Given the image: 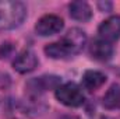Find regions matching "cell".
I'll return each mask as SVG.
<instances>
[{"label": "cell", "instance_id": "cell-1", "mask_svg": "<svg viewBox=\"0 0 120 119\" xmlns=\"http://www.w3.org/2000/svg\"><path fill=\"white\" fill-rule=\"evenodd\" d=\"M87 44V35L80 28H71L60 41L52 42L45 46V53L52 59H64L70 55H75Z\"/></svg>", "mask_w": 120, "mask_h": 119}, {"label": "cell", "instance_id": "cell-2", "mask_svg": "<svg viewBox=\"0 0 120 119\" xmlns=\"http://www.w3.org/2000/svg\"><path fill=\"white\" fill-rule=\"evenodd\" d=\"M27 8L21 1L0 0V30H13L24 21Z\"/></svg>", "mask_w": 120, "mask_h": 119}, {"label": "cell", "instance_id": "cell-3", "mask_svg": "<svg viewBox=\"0 0 120 119\" xmlns=\"http://www.w3.org/2000/svg\"><path fill=\"white\" fill-rule=\"evenodd\" d=\"M56 98L67 107H80L84 104V92L75 83H66L56 88Z\"/></svg>", "mask_w": 120, "mask_h": 119}, {"label": "cell", "instance_id": "cell-4", "mask_svg": "<svg viewBox=\"0 0 120 119\" xmlns=\"http://www.w3.org/2000/svg\"><path fill=\"white\" fill-rule=\"evenodd\" d=\"M64 23L56 14H46L42 16L38 23L35 24V31L41 35V36H49V35H55L63 30Z\"/></svg>", "mask_w": 120, "mask_h": 119}, {"label": "cell", "instance_id": "cell-5", "mask_svg": "<svg viewBox=\"0 0 120 119\" xmlns=\"http://www.w3.org/2000/svg\"><path fill=\"white\" fill-rule=\"evenodd\" d=\"M99 38L112 44L120 38V16H112L105 20L98 28Z\"/></svg>", "mask_w": 120, "mask_h": 119}, {"label": "cell", "instance_id": "cell-6", "mask_svg": "<svg viewBox=\"0 0 120 119\" xmlns=\"http://www.w3.org/2000/svg\"><path fill=\"white\" fill-rule=\"evenodd\" d=\"M13 66L18 73H30L38 66V58L34 51L25 49L17 55V58L13 62Z\"/></svg>", "mask_w": 120, "mask_h": 119}, {"label": "cell", "instance_id": "cell-7", "mask_svg": "<svg viewBox=\"0 0 120 119\" xmlns=\"http://www.w3.org/2000/svg\"><path fill=\"white\" fill-rule=\"evenodd\" d=\"M60 86V79L56 76H42L31 80L27 87L34 94H41L49 88H57Z\"/></svg>", "mask_w": 120, "mask_h": 119}, {"label": "cell", "instance_id": "cell-8", "mask_svg": "<svg viewBox=\"0 0 120 119\" xmlns=\"http://www.w3.org/2000/svg\"><path fill=\"white\" fill-rule=\"evenodd\" d=\"M90 53L91 56L96 60H109L113 55V46L109 42L98 38L91 44Z\"/></svg>", "mask_w": 120, "mask_h": 119}, {"label": "cell", "instance_id": "cell-9", "mask_svg": "<svg viewBox=\"0 0 120 119\" xmlns=\"http://www.w3.org/2000/svg\"><path fill=\"white\" fill-rule=\"evenodd\" d=\"M106 81V76L98 70H87L82 76V86L88 91H95Z\"/></svg>", "mask_w": 120, "mask_h": 119}, {"label": "cell", "instance_id": "cell-10", "mask_svg": "<svg viewBox=\"0 0 120 119\" xmlns=\"http://www.w3.org/2000/svg\"><path fill=\"white\" fill-rule=\"evenodd\" d=\"M70 10V16L77 20V21H88L92 17V10H91L90 4L85 1H73L68 7Z\"/></svg>", "mask_w": 120, "mask_h": 119}, {"label": "cell", "instance_id": "cell-11", "mask_svg": "<svg viewBox=\"0 0 120 119\" xmlns=\"http://www.w3.org/2000/svg\"><path fill=\"white\" fill-rule=\"evenodd\" d=\"M103 107L106 109H119L120 108V86L113 84L102 98Z\"/></svg>", "mask_w": 120, "mask_h": 119}, {"label": "cell", "instance_id": "cell-12", "mask_svg": "<svg viewBox=\"0 0 120 119\" xmlns=\"http://www.w3.org/2000/svg\"><path fill=\"white\" fill-rule=\"evenodd\" d=\"M11 45L10 44H3L1 46H0V58L3 59V58H7L8 55H10V52H11Z\"/></svg>", "mask_w": 120, "mask_h": 119}, {"label": "cell", "instance_id": "cell-13", "mask_svg": "<svg viewBox=\"0 0 120 119\" xmlns=\"http://www.w3.org/2000/svg\"><path fill=\"white\" fill-rule=\"evenodd\" d=\"M98 7H101L103 11H110L112 10V3H102V1H99Z\"/></svg>", "mask_w": 120, "mask_h": 119}, {"label": "cell", "instance_id": "cell-14", "mask_svg": "<svg viewBox=\"0 0 120 119\" xmlns=\"http://www.w3.org/2000/svg\"><path fill=\"white\" fill-rule=\"evenodd\" d=\"M61 119H78L77 116H74V115H67V116H63Z\"/></svg>", "mask_w": 120, "mask_h": 119}]
</instances>
